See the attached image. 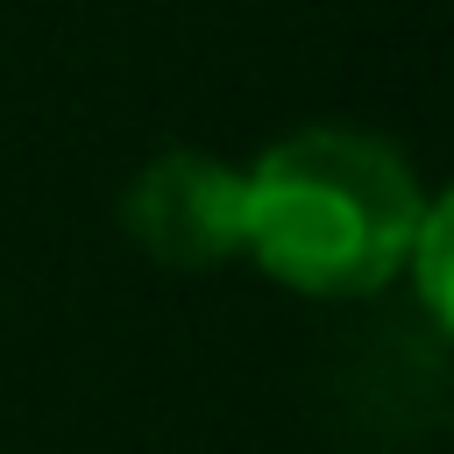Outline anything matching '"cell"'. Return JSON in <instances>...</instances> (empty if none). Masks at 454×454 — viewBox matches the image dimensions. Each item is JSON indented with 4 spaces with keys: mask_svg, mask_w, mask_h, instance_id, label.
Wrapping results in <instances>:
<instances>
[{
    "mask_svg": "<svg viewBox=\"0 0 454 454\" xmlns=\"http://www.w3.org/2000/svg\"><path fill=\"white\" fill-rule=\"evenodd\" d=\"M404 262H419L426 312H433V319H447V206H426V213H419V234H411Z\"/></svg>",
    "mask_w": 454,
    "mask_h": 454,
    "instance_id": "obj_3",
    "label": "cell"
},
{
    "mask_svg": "<svg viewBox=\"0 0 454 454\" xmlns=\"http://www.w3.org/2000/svg\"><path fill=\"white\" fill-rule=\"evenodd\" d=\"M128 234L163 270H213L248 248V177L213 156L163 149L128 184Z\"/></svg>",
    "mask_w": 454,
    "mask_h": 454,
    "instance_id": "obj_2",
    "label": "cell"
},
{
    "mask_svg": "<svg viewBox=\"0 0 454 454\" xmlns=\"http://www.w3.org/2000/svg\"><path fill=\"white\" fill-rule=\"evenodd\" d=\"M248 177V248L270 277L312 298H362L404 270L419 234V177L411 163L348 128H312L277 142Z\"/></svg>",
    "mask_w": 454,
    "mask_h": 454,
    "instance_id": "obj_1",
    "label": "cell"
}]
</instances>
